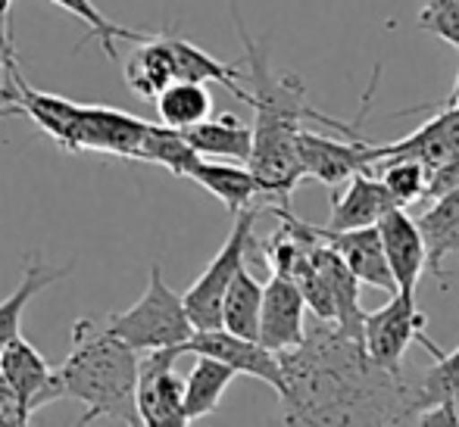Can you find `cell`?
Returning <instances> with one entry per match:
<instances>
[{
	"label": "cell",
	"instance_id": "obj_2",
	"mask_svg": "<svg viewBox=\"0 0 459 427\" xmlns=\"http://www.w3.org/2000/svg\"><path fill=\"white\" fill-rule=\"evenodd\" d=\"M63 397L85 406L82 424L116 422L141 424L134 409L138 353L94 319H79L73 328V349L60 368Z\"/></svg>",
	"mask_w": 459,
	"mask_h": 427
},
{
	"label": "cell",
	"instance_id": "obj_23",
	"mask_svg": "<svg viewBox=\"0 0 459 427\" xmlns=\"http://www.w3.org/2000/svg\"><path fill=\"white\" fill-rule=\"evenodd\" d=\"M151 103L157 107L160 122L169 128H178V132H187L191 125L204 122L206 115H212V94L204 81L176 79L160 90Z\"/></svg>",
	"mask_w": 459,
	"mask_h": 427
},
{
	"label": "cell",
	"instance_id": "obj_8",
	"mask_svg": "<svg viewBox=\"0 0 459 427\" xmlns=\"http://www.w3.org/2000/svg\"><path fill=\"white\" fill-rule=\"evenodd\" d=\"M147 132V122L132 113H122L113 107H94L82 103L79 122H75L73 153H107L119 159H138L141 138Z\"/></svg>",
	"mask_w": 459,
	"mask_h": 427
},
{
	"label": "cell",
	"instance_id": "obj_3",
	"mask_svg": "<svg viewBox=\"0 0 459 427\" xmlns=\"http://www.w3.org/2000/svg\"><path fill=\"white\" fill-rule=\"evenodd\" d=\"M103 328L116 334L122 343L134 349V353H151V349L163 346H182L191 340L194 325L187 319V309L182 294L163 281V265L153 262L151 278H147V290L134 306L113 312L103 319Z\"/></svg>",
	"mask_w": 459,
	"mask_h": 427
},
{
	"label": "cell",
	"instance_id": "obj_21",
	"mask_svg": "<svg viewBox=\"0 0 459 427\" xmlns=\"http://www.w3.org/2000/svg\"><path fill=\"white\" fill-rule=\"evenodd\" d=\"M235 378H238V371L225 365V362L212 359V355H197L194 368L182 380V403H185L187 424L212 415Z\"/></svg>",
	"mask_w": 459,
	"mask_h": 427
},
{
	"label": "cell",
	"instance_id": "obj_10",
	"mask_svg": "<svg viewBox=\"0 0 459 427\" xmlns=\"http://www.w3.org/2000/svg\"><path fill=\"white\" fill-rule=\"evenodd\" d=\"M185 353L194 355H212V359L225 362L235 368L238 374H247L263 384H269L275 393H281V365H278V353L263 346L260 340L238 337V334L225 331V328H204L194 331L191 340L185 343Z\"/></svg>",
	"mask_w": 459,
	"mask_h": 427
},
{
	"label": "cell",
	"instance_id": "obj_12",
	"mask_svg": "<svg viewBox=\"0 0 459 427\" xmlns=\"http://www.w3.org/2000/svg\"><path fill=\"white\" fill-rule=\"evenodd\" d=\"M303 315H307V303H303L300 287L290 278L273 275L263 284L260 334H256V340L273 349V353L297 346L303 340V334H307Z\"/></svg>",
	"mask_w": 459,
	"mask_h": 427
},
{
	"label": "cell",
	"instance_id": "obj_6",
	"mask_svg": "<svg viewBox=\"0 0 459 427\" xmlns=\"http://www.w3.org/2000/svg\"><path fill=\"white\" fill-rule=\"evenodd\" d=\"M182 346H163L141 353L138 359V384H134V409L138 422L151 427H182L185 403H182V378L176 374V359Z\"/></svg>",
	"mask_w": 459,
	"mask_h": 427
},
{
	"label": "cell",
	"instance_id": "obj_20",
	"mask_svg": "<svg viewBox=\"0 0 459 427\" xmlns=\"http://www.w3.org/2000/svg\"><path fill=\"white\" fill-rule=\"evenodd\" d=\"M166 41H169V50H172V63H176V79H185V81H216L222 85L229 94H235L238 100L247 103V88H244V75H241V66H225L219 63L216 56H210L206 50H200L197 44H191L187 38L176 35L172 29H166Z\"/></svg>",
	"mask_w": 459,
	"mask_h": 427
},
{
	"label": "cell",
	"instance_id": "obj_7",
	"mask_svg": "<svg viewBox=\"0 0 459 427\" xmlns=\"http://www.w3.org/2000/svg\"><path fill=\"white\" fill-rule=\"evenodd\" d=\"M254 147H250L247 169L254 172L263 197L278 203H290V193L303 181L300 166V128L303 125H250Z\"/></svg>",
	"mask_w": 459,
	"mask_h": 427
},
{
	"label": "cell",
	"instance_id": "obj_16",
	"mask_svg": "<svg viewBox=\"0 0 459 427\" xmlns=\"http://www.w3.org/2000/svg\"><path fill=\"white\" fill-rule=\"evenodd\" d=\"M169 81H176V63L166 41V29H160L134 44L126 63V85L141 100H153Z\"/></svg>",
	"mask_w": 459,
	"mask_h": 427
},
{
	"label": "cell",
	"instance_id": "obj_34",
	"mask_svg": "<svg viewBox=\"0 0 459 427\" xmlns=\"http://www.w3.org/2000/svg\"><path fill=\"white\" fill-rule=\"evenodd\" d=\"M10 6H13V0H0V22L10 19Z\"/></svg>",
	"mask_w": 459,
	"mask_h": 427
},
{
	"label": "cell",
	"instance_id": "obj_15",
	"mask_svg": "<svg viewBox=\"0 0 459 427\" xmlns=\"http://www.w3.org/2000/svg\"><path fill=\"white\" fill-rule=\"evenodd\" d=\"M344 193H334L332 200V218L328 231H347V228H366L375 225L394 203L387 187L375 172H357L344 181Z\"/></svg>",
	"mask_w": 459,
	"mask_h": 427
},
{
	"label": "cell",
	"instance_id": "obj_31",
	"mask_svg": "<svg viewBox=\"0 0 459 427\" xmlns=\"http://www.w3.org/2000/svg\"><path fill=\"white\" fill-rule=\"evenodd\" d=\"M412 424H422V427H459V397H444L437 403L425 406V409L416 412Z\"/></svg>",
	"mask_w": 459,
	"mask_h": 427
},
{
	"label": "cell",
	"instance_id": "obj_19",
	"mask_svg": "<svg viewBox=\"0 0 459 427\" xmlns=\"http://www.w3.org/2000/svg\"><path fill=\"white\" fill-rule=\"evenodd\" d=\"M187 178L197 181V184L206 187L212 197L222 200L225 209H229L231 216H235V212H241V209H247V206H254L256 197H263L254 172H250L244 163H229V159L200 157L197 166H194Z\"/></svg>",
	"mask_w": 459,
	"mask_h": 427
},
{
	"label": "cell",
	"instance_id": "obj_24",
	"mask_svg": "<svg viewBox=\"0 0 459 427\" xmlns=\"http://www.w3.org/2000/svg\"><path fill=\"white\" fill-rule=\"evenodd\" d=\"M419 231H422L425 253H429V265L425 269L441 281L444 275V256H447V243L459 228V187L450 193H441L437 200H431V206L416 218Z\"/></svg>",
	"mask_w": 459,
	"mask_h": 427
},
{
	"label": "cell",
	"instance_id": "obj_25",
	"mask_svg": "<svg viewBox=\"0 0 459 427\" xmlns=\"http://www.w3.org/2000/svg\"><path fill=\"white\" fill-rule=\"evenodd\" d=\"M138 159L141 163L163 166V169L172 172L176 178H187L200 157H197V150L187 144L185 132L163 125V122H160V125L147 122V132H144L141 147H138Z\"/></svg>",
	"mask_w": 459,
	"mask_h": 427
},
{
	"label": "cell",
	"instance_id": "obj_14",
	"mask_svg": "<svg viewBox=\"0 0 459 427\" xmlns=\"http://www.w3.org/2000/svg\"><path fill=\"white\" fill-rule=\"evenodd\" d=\"M319 235L332 243L334 253L344 259V265L353 271V278H357L359 284L387 290V294L397 290V281H394L391 269H387V259H385V250H381V237L375 225L347 228V231L319 228Z\"/></svg>",
	"mask_w": 459,
	"mask_h": 427
},
{
	"label": "cell",
	"instance_id": "obj_9",
	"mask_svg": "<svg viewBox=\"0 0 459 427\" xmlns=\"http://www.w3.org/2000/svg\"><path fill=\"white\" fill-rule=\"evenodd\" d=\"M0 378L6 380L16 399L22 403L25 415H35L41 406L63 399V380L60 371L48 365L41 353L19 334L4 346L0 353Z\"/></svg>",
	"mask_w": 459,
	"mask_h": 427
},
{
	"label": "cell",
	"instance_id": "obj_29",
	"mask_svg": "<svg viewBox=\"0 0 459 427\" xmlns=\"http://www.w3.org/2000/svg\"><path fill=\"white\" fill-rule=\"evenodd\" d=\"M416 25L459 47V0H425Z\"/></svg>",
	"mask_w": 459,
	"mask_h": 427
},
{
	"label": "cell",
	"instance_id": "obj_28",
	"mask_svg": "<svg viewBox=\"0 0 459 427\" xmlns=\"http://www.w3.org/2000/svg\"><path fill=\"white\" fill-rule=\"evenodd\" d=\"M416 390H419L422 409L444 397H459V346L454 353L435 355V365L416 380Z\"/></svg>",
	"mask_w": 459,
	"mask_h": 427
},
{
	"label": "cell",
	"instance_id": "obj_13",
	"mask_svg": "<svg viewBox=\"0 0 459 427\" xmlns=\"http://www.w3.org/2000/svg\"><path fill=\"white\" fill-rule=\"evenodd\" d=\"M375 228H378L381 250H385L387 269L397 281V290H416L419 278L429 265V253H425V241L416 218L403 206H391L375 222Z\"/></svg>",
	"mask_w": 459,
	"mask_h": 427
},
{
	"label": "cell",
	"instance_id": "obj_5",
	"mask_svg": "<svg viewBox=\"0 0 459 427\" xmlns=\"http://www.w3.org/2000/svg\"><path fill=\"white\" fill-rule=\"evenodd\" d=\"M425 312L416 306V290H394L391 300L363 319V346L368 359L387 371H403V355L410 343H422L435 359L441 349L425 337Z\"/></svg>",
	"mask_w": 459,
	"mask_h": 427
},
{
	"label": "cell",
	"instance_id": "obj_11",
	"mask_svg": "<svg viewBox=\"0 0 459 427\" xmlns=\"http://www.w3.org/2000/svg\"><path fill=\"white\" fill-rule=\"evenodd\" d=\"M300 166L303 178H316L319 184L338 191L351 175L357 172H372L368 169V144L359 134H351L347 141L341 138H325L316 134L309 128H300Z\"/></svg>",
	"mask_w": 459,
	"mask_h": 427
},
{
	"label": "cell",
	"instance_id": "obj_35",
	"mask_svg": "<svg viewBox=\"0 0 459 427\" xmlns=\"http://www.w3.org/2000/svg\"><path fill=\"white\" fill-rule=\"evenodd\" d=\"M450 253H459V228L454 231V237H450V243H447V256Z\"/></svg>",
	"mask_w": 459,
	"mask_h": 427
},
{
	"label": "cell",
	"instance_id": "obj_18",
	"mask_svg": "<svg viewBox=\"0 0 459 427\" xmlns=\"http://www.w3.org/2000/svg\"><path fill=\"white\" fill-rule=\"evenodd\" d=\"M69 271H73V262L54 269V265H44V259L38 253H31L29 259H25V269H22V278H19L16 290H13L4 303H0V353H4V346L13 337H19V334H22L25 306H29V303L35 300L41 290H48L50 284L63 281Z\"/></svg>",
	"mask_w": 459,
	"mask_h": 427
},
{
	"label": "cell",
	"instance_id": "obj_1",
	"mask_svg": "<svg viewBox=\"0 0 459 427\" xmlns=\"http://www.w3.org/2000/svg\"><path fill=\"white\" fill-rule=\"evenodd\" d=\"M278 365L284 424H410L422 409L416 380L372 362L363 340L334 321L281 349Z\"/></svg>",
	"mask_w": 459,
	"mask_h": 427
},
{
	"label": "cell",
	"instance_id": "obj_26",
	"mask_svg": "<svg viewBox=\"0 0 459 427\" xmlns=\"http://www.w3.org/2000/svg\"><path fill=\"white\" fill-rule=\"evenodd\" d=\"M50 4L60 6V10H66L69 16H75L88 29L85 38L79 41V47H82V44H88V41H100L103 54H107L109 60H119V54H116V41L138 44V41H144V38L151 35V31L128 29V25H119V22H113V19H107L94 0H50Z\"/></svg>",
	"mask_w": 459,
	"mask_h": 427
},
{
	"label": "cell",
	"instance_id": "obj_30",
	"mask_svg": "<svg viewBox=\"0 0 459 427\" xmlns=\"http://www.w3.org/2000/svg\"><path fill=\"white\" fill-rule=\"evenodd\" d=\"M454 187H459V157L444 159L441 166H435V169L429 172L422 200H419V203H431V200H437L441 193H450Z\"/></svg>",
	"mask_w": 459,
	"mask_h": 427
},
{
	"label": "cell",
	"instance_id": "obj_33",
	"mask_svg": "<svg viewBox=\"0 0 459 427\" xmlns=\"http://www.w3.org/2000/svg\"><path fill=\"white\" fill-rule=\"evenodd\" d=\"M13 50V38H10V29L6 22H0V73H4V63H6V54Z\"/></svg>",
	"mask_w": 459,
	"mask_h": 427
},
{
	"label": "cell",
	"instance_id": "obj_4",
	"mask_svg": "<svg viewBox=\"0 0 459 427\" xmlns=\"http://www.w3.org/2000/svg\"><path fill=\"white\" fill-rule=\"evenodd\" d=\"M260 216L256 206L235 212V225H231L229 237H225L222 250L212 256V262L204 269V275L191 284L182 294L187 319H191L194 331H204V328H219V309H222V296L229 290L235 271L244 265L250 247H254V222Z\"/></svg>",
	"mask_w": 459,
	"mask_h": 427
},
{
	"label": "cell",
	"instance_id": "obj_17",
	"mask_svg": "<svg viewBox=\"0 0 459 427\" xmlns=\"http://www.w3.org/2000/svg\"><path fill=\"white\" fill-rule=\"evenodd\" d=\"M187 144L197 150V157L206 159H229V163H247L250 147H254V128L244 125L238 115H206L204 122L191 125L185 132Z\"/></svg>",
	"mask_w": 459,
	"mask_h": 427
},
{
	"label": "cell",
	"instance_id": "obj_27",
	"mask_svg": "<svg viewBox=\"0 0 459 427\" xmlns=\"http://www.w3.org/2000/svg\"><path fill=\"white\" fill-rule=\"evenodd\" d=\"M372 172L381 178V184L387 187V193H391L397 206H410L422 200L429 172L416 159H381V163L372 166Z\"/></svg>",
	"mask_w": 459,
	"mask_h": 427
},
{
	"label": "cell",
	"instance_id": "obj_22",
	"mask_svg": "<svg viewBox=\"0 0 459 427\" xmlns=\"http://www.w3.org/2000/svg\"><path fill=\"white\" fill-rule=\"evenodd\" d=\"M260 306H263V284L250 275L247 265H241L222 296L219 328L238 334V337L256 340V334H260Z\"/></svg>",
	"mask_w": 459,
	"mask_h": 427
},
{
	"label": "cell",
	"instance_id": "obj_32",
	"mask_svg": "<svg viewBox=\"0 0 459 427\" xmlns=\"http://www.w3.org/2000/svg\"><path fill=\"white\" fill-rule=\"evenodd\" d=\"M25 422H29V415H25L22 403L6 387V380L0 378V424H25Z\"/></svg>",
	"mask_w": 459,
	"mask_h": 427
}]
</instances>
